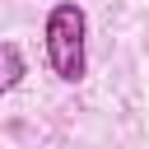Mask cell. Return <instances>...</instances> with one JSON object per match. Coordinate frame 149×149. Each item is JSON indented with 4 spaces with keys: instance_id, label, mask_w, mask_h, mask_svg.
Segmentation results:
<instances>
[{
    "instance_id": "1",
    "label": "cell",
    "mask_w": 149,
    "mask_h": 149,
    "mask_svg": "<svg viewBox=\"0 0 149 149\" xmlns=\"http://www.w3.org/2000/svg\"><path fill=\"white\" fill-rule=\"evenodd\" d=\"M42 47L51 74L61 84H79L88 74V14L74 0H56L42 23Z\"/></svg>"
},
{
    "instance_id": "2",
    "label": "cell",
    "mask_w": 149,
    "mask_h": 149,
    "mask_svg": "<svg viewBox=\"0 0 149 149\" xmlns=\"http://www.w3.org/2000/svg\"><path fill=\"white\" fill-rule=\"evenodd\" d=\"M23 74H28L23 51H19L14 42H0V93H14V88L23 84Z\"/></svg>"
}]
</instances>
